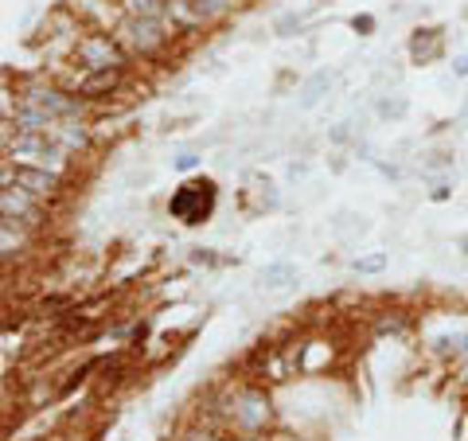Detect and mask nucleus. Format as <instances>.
<instances>
[{
  "label": "nucleus",
  "instance_id": "f257e3e1",
  "mask_svg": "<svg viewBox=\"0 0 468 441\" xmlns=\"http://www.w3.org/2000/svg\"><path fill=\"white\" fill-rule=\"evenodd\" d=\"M273 394L258 383V379H239L211 394V425L227 430L230 437L258 441L273 425Z\"/></svg>",
  "mask_w": 468,
  "mask_h": 441
},
{
  "label": "nucleus",
  "instance_id": "a878e982",
  "mask_svg": "<svg viewBox=\"0 0 468 441\" xmlns=\"http://www.w3.org/2000/svg\"><path fill=\"white\" fill-rule=\"evenodd\" d=\"M461 254L468 258V234H464V239H461Z\"/></svg>",
  "mask_w": 468,
  "mask_h": 441
},
{
  "label": "nucleus",
  "instance_id": "2eb2a0df",
  "mask_svg": "<svg viewBox=\"0 0 468 441\" xmlns=\"http://www.w3.org/2000/svg\"><path fill=\"white\" fill-rule=\"evenodd\" d=\"M292 282H297V266H292V262H270V266L261 270V285L266 289H285Z\"/></svg>",
  "mask_w": 468,
  "mask_h": 441
},
{
  "label": "nucleus",
  "instance_id": "5701e85b",
  "mask_svg": "<svg viewBox=\"0 0 468 441\" xmlns=\"http://www.w3.org/2000/svg\"><path fill=\"white\" fill-rule=\"evenodd\" d=\"M172 165H176V172H196V168L203 165V156H196V153H180V156L172 160Z\"/></svg>",
  "mask_w": 468,
  "mask_h": 441
},
{
  "label": "nucleus",
  "instance_id": "f3484780",
  "mask_svg": "<svg viewBox=\"0 0 468 441\" xmlns=\"http://www.w3.org/2000/svg\"><path fill=\"white\" fill-rule=\"evenodd\" d=\"M387 266H390V254H387V250H375V254H363V258L351 262V270H356V274H383Z\"/></svg>",
  "mask_w": 468,
  "mask_h": 441
},
{
  "label": "nucleus",
  "instance_id": "c85d7f7f",
  "mask_svg": "<svg viewBox=\"0 0 468 441\" xmlns=\"http://www.w3.org/2000/svg\"><path fill=\"white\" fill-rule=\"evenodd\" d=\"M464 379H468V375H464Z\"/></svg>",
  "mask_w": 468,
  "mask_h": 441
},
{
  "label": "nucleus",
  "instance_id": "4be33fe9",
  "mask_svg": "<svg viewBox=\"0 0 468 441\" xmlns=\"http://www.w3.org/2000/svg\"><path fill=\"white\" fill-rule=\"evenodd\" d=\"M430 199H433V203H445V199H452V180H449V176H437L433 188H430Z\"/></svg>",
  "mask_w": 468,
  "mask_h": 441
},
{
  "label": "nucleus",
  "instance_id": "4468645a",
  "mask_svg": "<svg viewBox=\"0 0 468 441\" xmlns=\"http://www.w3.org/2000/svg\"><path fill=\"white\" fill-rule=\"evenodd\" d=\"M117 8H122V16H168V0H117Z\"/></svg>",
  "mask_w": 468,
  "mask_h": 441
},
{
  "label": "nucleus",
  "instance_id": "9b49d317",
  "mask_svg": "<svg viewBox=\"0 0 468 441\" xmlns=\"http://www.w3.org/2000/svg\"><path fill=\"white\" fill-rule=\"evenodd\" d=\"M430 351L437 360H445V363H457L468 356V332H445V336H433L430 340Z\"/></svg>",
  "mask_w": 468,
  "mask_h": 441
},
{
  "label": "nucleus",
  "instance_id": "dca6fc26",
  "mask_svg": "<svg viewBox=\"0 0 468 441\" xmlns=\"http://www.w3.org/2000/svg\"><path fill=\"white\" fill-rule=\"evenodd\" d=\"M406 110H410V102L402 94H383V98L375 102V113L383 117V122H402Z\"/></svg>",
  "mask_w": 468,
  "mask_h": 441
},
{
  "label": "nucleus",
  "instance_id": "cd10ccee",
  "mask_svg": "<svg viewBox=\"0 0 468 441\" xmlns=\"http://www.w3.org/2000/svg\"><path fill=\"white\" fill-rule=\"evenodd\" d=\"M242 5H261V0H242Z\"/></svg>",
  "mask_w": 468,
  "mask_h": 441
},
{
  "label": "nucleus",
  "instance_id": "ddd939ff",
  "mask_svg": "<svg viewBox=\"0 0 468 441\" xmlns=\"http://www.w3.org/2000/svg\"><path fill=\"white\" fill-rule=\"evenodd\" d=\"M328 86H332V70H313L301 86V110H313L316 102L328 94Z\"/></svg>",
  "mask_w": 468,
  "mask_h": 441
},
{
  "label": "nucleus",
  "instance_id": "6ab92c4d",
  "mask_svg": "<svg viewBox=\"0 0 468 441\" xmlns=\"http://www.w3.org/2000/svg\"><path fill=\"white\" fill-rule=\"evenodd\" d=\"M187 262H192V266H203V270L223 266V258H218L211 246H192V254H187Z\"/></svg>",
  "mask_w": 468,
  "mask_h": 441
},
{
  "label": "nucleus",
  "instance_id": "0eeeda50",
  "mask_svg": "<svg viewBox=\"0 0 468 441\" xmlns=\"http://www.w3.org/2000/svg\"><path fill=\"white\" fill-rule=\"evenodd\" d=\"M129 79H133V67H110V70H79L70 67V75L63 86H70L75 94H82L90 106L98 102H113L117 94H125Z\"/></svg>",
  "mask_w": 468,
  "mask_h": 441
},
{
  "label": "nucleus",
  "instance_id": "aec40b11",
  "mask_svg": "<svg viewBox=\"0 0 468 441\" xmlns=\"http://www.w3.org/2000/svg\"><path fill=\"white\" fill-rule=\"evenodd\" d=\"M273 27H277V36H282V39H289V36H301L304 16H301V12H289V16H282V20H277Z\"/></svg>",
  "mask_w": 468,
  "mask_h": 441
},
{
  "label": "nucleus",
  "instance_id": "7ed1b4c3",
  "mask_svg": "<svg viewBox=\"0 0 468 441\" xmlns=\"http://www.w3.org/2000/svg\"><path fill=\"white\" fill-rule=\"evenodd\" d=\"M165 211L180 227H203V223H211L215 211H218V184L211 180V176H192V180L176 184L168 203H165Z\"/></svg>",
  "mask_w": 468,
  "mask_h": 441
},
{
  "label": "nucleus",
  "instance_id": "a211bd4d",
  "mask_svg": "<svg viewBox=\"0 0 468 441\" xmlns=\"http://www.w3.org/2000/svg\"><path fill=\"white\" fill-rule=\"evenodd\" d=\"M347 27H351V32H356L359 39H367V36L378 32V16H371V12H356V16L347 20Z\"/></svg>",
  "mask_w": 468,
  "mask_h": 441
},
{
  "label": "nucleus",
  "instance_id": "412c9836",
  "mask_svg": "<svg viewBox=\"0 0 468 441\" xmlns=\"http://www.w3.org/2000/svg\"><path fill=\"white\" fill-rule=\"evenodd\" d=\"M452 168V153H430V160H421V172H445Z\"/></svg>",
  "mask_w": 468,
  "mask_h": 441
},
{
  "label": "nucleus",
  "instance_id": "f8f14e48",
  "mask_svg": "<svg viewBox=\"0 0 468 441\" xmlns=\"http://www.w3.org/2000/svg\"><path fill=\"white\" fill-rule=\"evenodd\" d=\"M410 328H414V317H410L406 308H383L371 325L375 336H406Z\"/></svg>",
  "mask_w": 468,
  "mask_h": 441
},
{
  "label": "nucleus",
  "instance_id": "39448f33",
  "mask_svg": "<svg viewBox=\"0 0 468 441\" xmlns=\"http://www.w3.org/2000/svg\"><path fill=\"white\" fill-rule=\"evenodd\" d=\"M0 184H16L27 196L43 203H58L67 196V176L48 165H27V160H0Z\"/></svg>",
  "mask_w": 468,
  "mask_h": 441
},
{
  "label": "nucleus",
  "instance_id": "393cba45",
  "mask_svg": "<svg viewBox=\"0 0 468 441\" xmlns=\"http://www.w3.org/2000/svg\"><path fill=\"white\" fill-rule=\"evenodd\" d=\"M332 141H335V145H344V141H351V122H344V125H335V129H332Z\"/></svg>",
  "mask_w": 468,
  "mask_h": 441
},
{
  "label": "nucleus",
  "instance_id": "1a4fd4ad",
  "mask_svg": "<svg viewBox=\"0 0 468 441\" xmlns=\"http://www.w3.org/2000/svg\"><path fill=\"white\" fill-rule=\"evenodd\" d=\"M406 55H410V63H414V67L441 63V59H445V27H437V24L414 27L410 39H406Z\"/></svg>",
  "mask_w": 468,
  "mask_h": 441
},
{
  "label": "nucleus",
  "instance_id": "423d86ee",
  "mask_svg": "<svg viewBox=\"0 0 468 441\" xmlns=\"http://www.w3.org/2000/svg\"><path fill=\"white\" fill-rule=\"evenodd\" d=\"M0 141H5V156L8 160H27V165H48V168H58L70 160V153L63 145L55 141V134H20L12 125H0Z\"/></svg>",
  "mask_w": 468,
  "mask_h": 441
},
{
  "label": "nucleus",
  "instance_id": "6e6552de",
  "mask_svg": "<svg viewBox=\"0 0 468 441\" xmlns=\"http://www.w3.org/2000/svg\"><path fill=\"white\" fill-rule=\"evenodd\" d=\"M48 208L51 203L27 196L16 184H0V219H8V223H20L24 231H43L48 227Z\"/></svg>",
  "mask_w": 468,
  "mask_h": 441
},
{
  "label": "nucleus",
  "instance_id": "bb28decb",
  "mask_svg": "<svg viewBox=\"0 0 468 441\" xmlns=\"http://www.w3.org/2000/svg\"><path fill=\"white\" fill-rule=\"evenodd\" d=\"M227 5H234V8H242V0H227Z\"/></svg>",
  "mask_w": 468,
  "mask_h": 441
},
{
  "label": "nucleus",
  "instance_id": "20e7f679",
  "mask_svg": "<svg viewBox=\"0 0 468 441\" xmlns=\"http://www.w3.org/2000/svg\"><path fill=\"white\" fill-rule=\"evenodd\" d=\"M70 67L79 70H110V67H137L129 51L122 48L110 27H82L79 39L70 43V55H67Z\"/></svg>",
  "mask_w": 468,
  "mask_h": 441
},
{
  "label": "nucleus",
  "instance_id": "f03ea898",
  "mask_svg": "<svg viewBox=\"0 0 468 441\" xmlns=\"http://www.w3.org/2000/svg\"><path fill=\"white\" fill-rule=\"evenodd\" d=\"M113 36L122 39V48L129 51L133 63H165L172 48L184 39L180 27H172V20L156 16H117Z\"/></svg>",
  "mask_w": 468,
  "mask_h": 441
},
{
  "label": "nucleus",
  "instance_id": "b1692460",
  "mask_svg": "<svg viewBox=\"0 0 468 441\" xmlns=\"http://www.w3.org/2000/svg\"><path fill=\"white\" fill-rule=\"evenodd\" d=\"M449 67H452V79H468V55H457Z\"/></svg>",
  "mask_w": 468,
  "mask_h": 441
},
{
  "label": "nucleus",
  "instance_id": "9d476101",
  "mask_svg": "<svg viewBox=\"0 0 468 441\" xmlns=\"http://www.w3.org/2000/svg\"><path fill=\"white\" fill-rule=\"evenodd\" d=\"M51 134H55V141L63 145L70 156H79V153H86L94 145V134H90V122H86V117H67V122H55Z\"/></svg>",
  "mask_w": 468,
  "mask_h": 441
}]
</instances>
